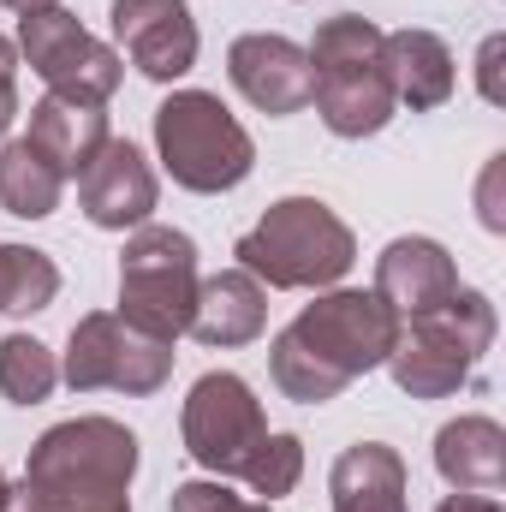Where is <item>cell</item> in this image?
<instances>
[{"label":"cell","instance_id":"6da1fadb","mask_svg":"<svg viewBox=\"0 0 506 512\" xmlns=\"http://www.w3.org/2000/svg\"><path fill=\"white\" fill-rule=\"evenodd\" d=\"M399 346V316L381 292H328L298 310V322L268 346V370L286 399L322 405L340 387H352L364 370L387 364Z\"/></svg>","mask_w":506,"mask_h":512},{"label":"cell","instance_id":"7a4b0ae2","mask_svg":"<svg viewBox=\"0 0 506 512\" xmlns=\"http://www.w3.org/2000/svg\"><path fill=\"white\" fill-rule=\"evenodd\" d=\"M131 471L137 435L114 417H78L30 447L24 483L6 495V512H131Z\"/></svg>","mask_w":506,"mask_h":512},{"label":"cell","instance_id":"3957f363","mask_svg":"<svg viewBox=\"0 0 506 512\" xmlns=\"http://www.w3.org/2000/svg\"><path fill=\"white\" fill-rule=\"evenodd\" d=\"M310 54V102L334 137H370L393 120V78L381 60V30L370 18H328Z\"/></svg>","mask_w":506,"mask_h":512},{"label":"cell","instance_id":"277c9868","mask_svg":"<svg viewBox=\"0 0 506 512\" xmlns=\"http://www.w3.org/2000/svg\"><path fill=\"white\" fill-rule=\"evenodd\" d=\"M352 251V227L328 203L286 197L239 239V268L268 286H334L352 268Z\"/></svg>","mask_w":506,"mask_h":512},{"label":"cell","instance_id":"5b68a950","mask_svg":"<svg viewBox=\"0 0 506 512\" xmlns=\"http://www.w3.org/2000/svg\"><path fill=\"white\" fill-rule=\"evenodd\" d=\"M495 340V304L483 292H453L441 310L399 322V346L387 352L393 382L411 399H441L477 370V358Z\"/></svg>","mask_w":506,"mask_h":512},{"label":"cell","instance_id":"8992f818","mask_svg":"<svg viewBox=\"0 0 506 512\" xmlns=\"http://www.w3.org/2000/svg\"><path fill=\"white\" fill-rule=\"evenodd\" d=\"M155 143H161L167 173L185 191H233V185L251 179V167H256L251 131L239 126L221 108V96H209V90L167 96L155 108Z\"/></svg>","mask_w":506,"mask_h":512},{"label":"cell","instance_id":"52a82bcc","mask_svg":"<svg viewBox=\"0 0 506 512\" xmlns=\"http://www.w3.org/2000/svg\"><path fill=\"white\" fill-rule=\"evenodd\" d=\"M197 304V245L173 227H137L120 256V316L155 340H179Z\"/></svg>","mask_w":506,"mask_h":512},{"label":"cell","instance_id":"ba28073f","mask_svg":"<svg viewBox=\"0 0 506 512\" xmlns=\"http://www.w3.org/2000/svg\"><path fill=\"white\" fill-rule=\"evenodd\" d=\"M173 370V340H155L143 328H131L126 316H84L72 328V352L60 364V382H72L78 393L114 387V393H155Z\"/></svg>","mask_w":506,"mask_h":512},{"label":"cell","instance_id":"9c48e42d","mask_svg":"<svg viewBox=\"0 0 506 512\" xmlns=\"http://www.w3.org/2000/svg\"><path fill=\"white\" fill-rule=\"evenodd\" d=\"M18 48L24 60L42 72V84L54 96H72V102H108L120 90V54L108 42H96L66 6H42V12H24L18 24Z\"/></svg>","mask_w":506,"mask_h":512},{"label":"cell","instance_id":"30bf717a","mask_svg":"<svg viewBox=\"0 0 506 512\" xmlns=\"http://www.w3.org/2000/svg\"><path fill=\"white\" fill-rule=\"evenodd\" d=\"M268 441V423H262V405L251 399V387L227 370L203 376L185 399V453L203 465V471H221V477H245L251 453Z\"/></svg>","mask_w":506,"mask_h":512},{"label":"cell","instance_id":"8fae6325","mask_svg":"<svg viewBox=\"0 0 506 512\" xmlns=\"http://www.w3.org/2000/svg\"><path fill=\"white\" fill-rule=\"evenodd\" d=\"M114 36L155 84H173L197 66V18L185 0H114Z\"/></svg>","mask_w":506,"mask_h":512},{"label":"cell","instance_id":"7c38bea8","mask_svg":"<svg viewBox=\"0 0 506 512\" xmlns=\"http://www.w3.org/2000/svg\"><path fill=\"white\" fill-rule=\"evenodd\" d=\"M227 72L233 84L245 90V102L262 108V114H298L310 108V54L286 36H239L233 54H227Z\"/></svg>","mask_w":506,"mask_h":512},{"label":"cell","instance_id":"4fadbf2b","mask_svg":"<svg viewBox=\"0 0 506 512\" xmlns=\"http://www.w3.org/2000/svg\"><path fill=\"white\" fill-rule=\"evenodd\" d=\"M78 197H84V215L108 233H126V227H143L149 209H155V173L149 161L137 155V143H120L108 137L102 155L78 173Z\"/></svg>","mask_w":506,"mask_h":512},{"label":"cell","instance_id":"5bb4252c","mask_svg":"<svg viewBox=\"0 0 506 512\" xmlns=\"http://www.w3.org/2000/svg\"><path fill=\"white\" fill-rule=\"evenodd\" d=\"M376 292L399 322H411V316L441 310L459 292V268L435 239H393L376 262Z\"/></svg>","mask_w":506,"mask_h":512},{"label":"cell","instance_id":"9a60e30c","mask_svg":"<svg viewBox=\"0 0 506 512\" xmlns=\"http://www.w3.org/2000/svg\"><path fill=\"white\" fill-rule=\"evenodd\" d=\"M268 322L262 304V280H251L245 268H227L215 280H197V304H191V328L203 346H251Z\"/></svg>","mask_w":506,"mask_h":512},{"label":"cell","instance_id":"2e32d148","mask_svg":"<svg viewBox=\"0 0 506 512\" xmlns=\"http://www.w3.org/2000/svg\"><path fill=\"white\" fill-rule=\"evenodd\" d=\"M30 143H36L66 179H78V173L102 155V143H108V114H102L96 102L42 96V102L30 108Z\"/></svg>","mask_w":506,"mask_h":512},{"label":"cell","instance_id":"e0dca14e","mask_svg":"<svg viewBox=\"0 0 506 512\" xmlns=\"http://www.w3.org/2000/svg\"><path fill=\"white\" fill-rule=\"evenodd\" d=\"M435 465L459 495H501L506 483V435L495 417H459L435 435Z\"/></svg>","mask_w":506,"mask_h":512},{"label":"cell","instance_id":"ac0fdd59","mask_svg":"<svg viewBox=\"0 0 506 512\" xmlns=\"http://www.w3.org/2000/svg\"><path fill=\"white\" fill-rule=\"evenodd\" d=\"M381 60L393 78V102L405 108H441L453 96V54L435 30H393L381 36Z\"/></svg>","mask_w":506,"mask_h":512},{"label":"cell","instance_id":"d6986e66","mask_svg":"<svg viewBox=\"0 0 506 512\" xmlns=\"http://www.w3.org/2000/svg\"><path fill=\"white\" fill-rule=\"evenodd\" d=\"M328 489H334V512H405V465L393 447L358 441L340 453Z\"/></svg>","mask_w":506,"mask_h":512},{"label":"cell","instance_id":"ffe728a7","mask_svg":"<svg viewBox=\"0 0 506 512\" xmlns=\"http://www.w3.org/2000/svg\"><path fill=\"white\" fill-rule=\"evenodd\" d=\"M60 191H66V173L30 143V137H12L0 149V209L18 215V221H42L60 209Z\"/></svg>","mask_w":506,"mask_h":512},{"label":"cell","instance_id":"44dd1931","mask_svg":"<svg viewBox=\"0 0 506 512\" xmlns=\"http://www.w3.org/2000/svg\"><path fill=\"white\" fill-rule=\"evenodd\" d=\"M60 292V268L30 245H0V310L6 316H30L48 310Z\"/></svg>","mask_w":506,"mask_h":512},{"label":"cell","instance_id":"7402d4cb","mask_svg":"<svg viewBox=\"0 0 506 512\" xmlns=\"http://www.w3.org/2000/svg\"><path fill=\"white\" fill-rule=\"evenodd\" d=\"M54 387H60V364H54V352L42 340H30V334L0 340V393L12 405H42Z\"/></svg>","mask_w":506,"mask_h":512},{"label":"cell","instance_id":"603a6c76","mask_svg":"<svg viewBox=\"0 0 506 512\" xmlns=\"http://www.w3.org/2000/svg\"><path fill=\"white\" fill-rule=\"evenodd\" d=\"M298 471H304V447H298V435H268V441L251 453V465H245V483H251L262 501H274V495H292Z\"/></svg>","mask_w":506,"mask_h":512},{"label":"cell","instance_id":"cb8c5ba5","mask_svg":"<svg viewBox=\"0 0 506 512\" xmlns=\"http://www.w3.org/2000/svg\"><path fill=\"white\" fill-rule=\"evenodd\" d=\"M173 512H268V501H239L221 483H185L173 489Z\"/></svg>","mask_w":506,"mask_h":512},{"label":"cell","instance_id":"d4e9b609","mask_svg":"<svg viewBox=\"0 0 506 512\" xmlns=\"http://www.w3.org/2000/svg\"><path fill=\"white\" fill-rule=\"evenodd\" d=\"M18 120V48L0 36V137Z\"/></svg>","mask_w":506,"mask_h":512},{"label":"cell","instance_id":"484cf974","mask_svg":"<svg viewBox=\"0 0 506 512\" xmlns=\"http://www.w3.org/2000/svg\"><path fill=\"white\" fill-rule=\"evenodd\" d=\"M435 512H501V501L495 495H447Z\"/></svg>","mask_w":506,"mask_h":512},{"label":"cell","instance_id":"4316f807","mask_svg":"<svg viewBox=\"0 0 506 512\" xmlns=\"http://www.w3.org/2000/svg\"><path fill=\"white\" fill-rule=\"evenodd\" d=\"M495 60H501V42H489V48H483V90H489V102H501V84H495Z\"/></svg>","mask_w":506,"mask_h":512},{"label":"cell","instance_id":"83f0119b","mask_svg":"<svg viewBox=\"0 0 506 512\" xmlns=\"http://www.w3.org/2000/svg\"><path fill=\"white\" fill-rule=\"evenodd\" d=\"M0 6H12V12H42V6H60V0H0Z\"/></svg>","mask_w":506,"mask_h":512},{"label":"cell","instance_id":"f1b7e54d","mask_svg":"<svg viewBox=\"0 0 506 512\" xmlns=\"http://www.w3.org/2000/svg\"><path fill=\"white\" fill-rule=\"evenodd\" d=\"M6 495H12V489H6V477H0V512H6Z\"/></svg>","mask_w":506,"mask_h":512}]
</instances>
